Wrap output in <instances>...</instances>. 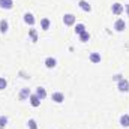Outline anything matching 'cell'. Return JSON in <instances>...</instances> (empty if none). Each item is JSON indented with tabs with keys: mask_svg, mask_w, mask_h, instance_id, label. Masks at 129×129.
Listing matches in <instances>:
<instances>
[{
	"mask_svg": "<svg viewBox=\"0 0 129 129\" xmlns=\"http://www.w3.org/2000/svg\"><path fill=\"white\" fill-rule=\"evenodd\" d=\"M51 101L53 102H56V104H62L64 101V95L62 92H54L53 95H51Z\"/></svg>",
	"mask_w": 129,
	"mask_h": 129,
	"instance_id": "obj_5",
	"label": "cell"
},
{
	"mask_svg": "<svg viewBox=\"0 0 129 129\" xmlns=\"http://www.w3.org/2000/svg\"><path fill=\"white\" fill-rule=\"evenodd\" d=\"M126 29V23H125V20H122V18H119V20H116V23H114V30L116 32H123Z\"/></svg>",
	"mask_w": 129,
	"mask_h": 129,
	"instance_id": "obj_2",
	"label": "cell"
},
{
	"mask_svg": "<svg viewBox=\"0 0 129 129\" xmlns=\"http://www.w3.org/2000/svg\"><path fill=\"white\" fill-rule=\"evenodd\" d=\"M117 89L122 93H128L129 92V81L126 78H122L120 81H117Z\"/></svg>",
	"mask_w": 129,
	"mask_h": 129,
	"instance_id": "obj_1",
	"label": "cell"
},
{
	"mask_svg": "<svg viewBox=\"0 0 129 129\" xmlns=\"http://www.w3.org/2000/svg\"><path fill=\"white\" fill-rule=\"evenodd\" d=\"M27 126H29V129H38V123H36V120H35V119H29Z\"/></svg>",
	"mask_w": 129,
	"mask_h": 129,
	"instance_id": "obj_21",
	"label": "cell"
},
{
	"mask_svg": "<svg viewBox=\"0 0 129 129\" xmlns=\"http://www.w3.org/2000/svg\"><path fill=\"white\" fill-rule=\"evenodd\" d=\"M23 18H24V23H26L27 26H35V23H36V20H35L33 14H30V12H26Z\"/></svg>",
	"mask_w": 129,
	"mask_h": 129,
	"instance_id": "obj_6",
	"label": "cell"
},
{
	"mask_svg": "<svg viewBox=\"0 0 129 129\" xmlns=\"http://www.w3.org/2000/svg\"><path fill=\"white\" fill-rule=\"evenodd\" d=\"M14 0H0V8L2 9H12Z\"/></svg>",
	"mask_w": 129,
	"mask_h": 129,
	"instance_id": "obj_10",
	"label": "cell"
},
{
	"mask_svg": "<svg viewBox=\"0 0 129 129\" xmlns=\"http://www.w3.org/2000/svg\"><path fill=\"white\" fill-rule=\"evenodd\" d=\"M32 93H30V89L29 87H24V89H21V92H20V95H18V99L20 101H26V99H29Z\"/></svg>",
	"mask_w": 129,
	"mask_h": 129,
	"instance_id": "obj_7",
	"label": "cell"
},
{
	"mask_svg": "<svg viewBox=\"0 0 129 129\" xmlns=\"http://www.w3.org/2000/svg\"><path fill=\"white\" fill-rule=\"evenodd\" d=\"M111 11H113L114 15H122L123 11H125V6H123L122 3H114V5L111 6Z\"/></svg>",
	"mask_w": 129,
	"mask_h": 129,
	"instance_id": "obj_4",
	"label": "cell"
},
{
	"mask_svg": "<svg viewBox=\"0 0 129 129\" xmlns=\"http://www.w3.org/2000/svg\"><path fill=\"white\" fill-rule=\"evenodd\" d=\"M56 64H57V60H56L54 57H47V59H45V66H47L48 69L56 68Z\"/></svg>",
	"mask_w": 129,
	"mask_h": 129,
	"instance_id": "obj_12",
	"label": "cell"
},
{
	"mask_svg": "<svg viewBox=\"0 0 129 129\" xmlns=\"http://www.w3.org/2000/svg\"><path fill=\"white\" fill-rule=\"evenodd\" d=\"M9 30V24H8V21L6 20H0V33H5Z\"/></svg>",
	"mask_w": 129,
	"mask_h": 129,
	"instance_id": "obj_14",
	"label": "cell"
},
{
	"mask_svg": "<svg viewBox=\"0 0 129 129\" xmlns=\"http://www.w3.org/2000/svg\"><path fill=\"white\" fill-rule=\"evenodd\" d=\"M122 78H123V77H122L120 74H117V75H114V77H113V80H114V81H120Z\"/></svg>",
	"mask_w": 129,
	"mask_h": 129,
	"instance_id": "obj_23",
	"label": "cell"
},
{
	"mask_svg": "<svg viewBox=\"0 0 129 129\" xmlns=\"http://www.w3.org/2000/svg\"><path fill=\"white\" fill-rule=\"evenodd\" d=\"M50 24H51V21L48 18H42L41 20V29L42 30H48L50 29Z\"/></svg>",
	"mask_w": 129,
	"mask_h": 129,
	"instance_id": "obj_16",
	"label": "cell"
},
{
	"mask_svg": "<svg viewBox=\"0 0 129 129\" xmlns=\"http://www.w3.org/2000/svg\"><path fill=\"white\" fill-rule=\"evenodd\" d=\"M89 59H90L92 63H101V54L99 53H92L89 56Z\"/></svg>",
	"mask_w": 129,
	"mask_h": 129,
	"instance_id": "obj_15",
	"label": "cell"
},
{
	"mask_svg": "<svg viewBox=\"0 0 129 129\" xmlns=\"http://www.w3.org/2000/svg\"><path fill=\"white\" fill-rule=\"evenodd\" d=\"M84 32H87V30H86V26H84L83 23H78V24L75 26V33L80 36L81 33H84Z\"/></svg>",
	"mask_w": 129,
	"mask_h": 129,
	"instance_id": "obj_17",
	"label": "cell"
},
{
	"mask_svg": "<svg viewBox=\"0 0 129 129\" xmlns=\"http://www.w3.org/2000/svg\"><path fill=\"white\" fill-rule=\"evenodd\" d=\"M125 9H126V12H128V17H129V5H125Z\"/></svg>",
	"mask_w": 129,
	"mask_h": 129,
	"instance_id": "obj_24",
	"label": "cell"
},
{
	"mask_svg": "<svg viewBox=\"0 0 129 129\" xmlns=\"http://www.w3.org/2000/svg\"><path fill=\"white\" fill-rule=\"evenodd\" d=\"M8 125V117L6 116H0V129H5Z\"/></svg>",
	"mask_w": 129,
	"mask_h": 129,
	"instance_id": "obj_20",
	"label": "cell"
},
{
	"mask_svg": "<svg viewBox=\"0 0 129 129\" xmlns=\"http://www.w3.org/2000/svg\"><path fill=\"white\" fill-rule=\"evenodd\" d=\"M29 101H30V105L35 107V108H38V107L41 105V99L36 96V95H30V96H29Z\"/></svg>",
	"mask_w": 129,
	"mask_h": 129,
	"instance_id": "obj_11",
	"label": "cell"
},
{
	"mask_svg": "<svg viewBox=\"0 0 129 129\" xmlns=\"http://www.w3.org/2000/svg\"><path fill=\"white\" fill-rule=\"evenodd\" d=\"M29 36H30V41H32L33 44L38 42V32H36V29H30L29 30Z\"/></svg>",
	"mask_w": 129,
	"mask_h": 129,
	"instance_id": "obj_18",
	"label": "cell"
},
{
	"mask_svg": "<svg viewBox=\"0 0 129 129\" xmlns=\"http://www.w3.org/2000/svg\"><path fill=\"white\" fill-rule=\"evenodd\" d=\"M78 6H80L81 11H84V12H90V11H92V6H90L89 2H86V0H80V2H78Z\"/></svg>",
	"mask_w": 129,
	"mask_h": 129,
	"instance_id": "obj_8",
	"label": "cell"
},
{
	"mask_svg": "<svg viewBox=\"0 0 129 129\" xmlns=\"http://www.w3.org/2000/svg\"><path fill=\"white\" fill-rule=\"evenodd\" d=\"M63 23H64V26H74L75 24V15L74 14H64Z\"/></svg>",
	"mask_w": 129,
	"mask_h": 129,
	"instance_id": "obj_3",
	"label": "cell"
},
{
	"mask_svg": "<svg viewBox=\"0 0 129 129\" xmlns=\"http://www.w3.org/2000/svg\"><path fill=\"white\" fill-rule=\"evenodd\" d=\"M120 125H122L123 128H129V114L120 116Z\"/></svg>",
	"mask_w": 129,
	"mask_h": 129,
	"instance_id": "obj_13",
	"label": "cell"
},
{
	"mask_svg": "<svg viewBox=\"0 0 129 129\" xmlns=\"http://www.w3.org/2000/svg\"><path fill=\"white\" fill-rule=\"evenodd\" d=\"M35 95L39 98L41 101H44V99L47 98V90H45L44 87H41V86H39V87H36V93H35Z\"/></svg>",
	"mask_w": 129,
	"mask_h": 129,
	"instance_id": "obj_9",
	"label": "cell"
},
{
	"mask_svg": "<svg viewBox=\"0 0 129 129\" xmlns=\"http://www.w3.org/2000/svg\"><path fill=\"white\" fill-rule=\"evenodd\" d=\"M89 39H90V33L89 32H84V33L80 35V41H81V42H87Z\"/></svg>",
	"mask_w": 129,
	"mask_h": 129,
	"instance_id": "obj_19",
	"label": "cell"
},
{
	"mask_svg": "<svg viewBox=\"0 0 129 129\" xmlns=\"http://www.w3.org/2000/svg\"><path fill=\"white\" fill-rule=\"evenodd\" d=\"M6 86H8V81H6L3 77H0V90H5Z\"/></svg>",
	"mask_w": 129,
	"mask_h": 129,
	"instance_id": "obj_22",
	"label": "cell"
}]
</instances>
